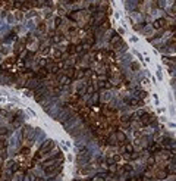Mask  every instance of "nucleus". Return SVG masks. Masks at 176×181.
Returning a JSON list of instances; mask_svg holds the SVG:
<instances>
[{
    "label": "nucleus",
    "mask_w": 176,
    "mask_h": 181,
    "mask_svg": "<svg viewBox=\"0 0 176 181\" xmlns=\"http://www.w3.org/2000/svg\"><path fill=\"white\" fill-rule=\"evenodd\" d=\"M166 25V19L164 18H158V19H156L154 22H153V27L156 28V30H158V28H163Z\"/></svg>",
    "instance_id": "f257e3e1"
},
{
    "label": "nucleus",
    "mask_w": 176,
    "mask_h": 181,
    "mask_svg": "<svg viewBox=\"0 0 176 181\" xmlns=\"http://www.w3.org/2000/svg\"><path fill=\"white\" fill-rule=\"evenodd\" d=\"M129 105H131V106H137V108H139V106L144 105V102H142L141 99H137V97H135V99H131V100H129Z\"/></svg>",
    "instance_id": "f03ea898"
},
{
    "label": "nucleus",
    "mask_w": 176,
    "mask_h": 181,
    "mask_svg": "<svg viewBox=\"0 0 176 181\" xmlns=\"http://www.w3.org/2000/svg\"><path fill=\"white\" fill-rule=\"evenodd\" d=\"M50 146H53V141H52V140H47V141H46V143H44V144H43V146L40 147V152H41V153L47 152V149L50 147Z\"/></svg>",
    "instance_id": "7ed1b4c3"
},
{
    "label": "nucleus",
    "mask_w": 176,
    "mask_h": 181,
    "mask_svg": "<svg viewBox=\"0 0 176 181\" xmlns=\"http://www.w3.org/2000/svg\"><path fill=\"white\" fill-rule=\"evenodd\" d=\"M110 43H112V44L119 46V44H120V36H117V34H113L112 38H110Z\"/></svg>",
    "instance_id": "20e7f679"
},
{
    "label": "nucleus",
    "mask_w": 176,
    "mask_h": 181,
    "mask_svg": "<svg viewBox=\"0 0 176 181\" xmlns=\"http://www.w3.org/2000/svg\"><path fill=\"white\" fill-rule=\"evenodd\" d=\"M141 122L144 124V125H148L150 122H151V116H150V115H147V114H144V115L141 116Z\"/></svg>",
    "instance_id": "39448f33"
},
{
    "label": "nucleus",
    "mask_w": 176,
    "mask_h": 181,
    "mask_svg": "<svg viewBox=\"0 0 176 181\" xmlns=\"http://www.w3.org/2000/svg\"><path fill=\"white\" fill-rule=\"evenodd\" d=\"M116 139L119 141H125V140H126V135H125L122 131H116Z\"/></svg>",
    "instance_id": "423d86ee"
},
{
    "label": "nucleus",
    "mask_w": 176,
    "mask_h": 181,
    "mask_svg": "<svg viewBox=\"0 0 176 181\" xmlns=\"http://www.w3.org/2000/svg\"><path fill=\"white\" fill-rule=\"evenodd\" d=\"M98 85H100L101 88H109V87H110V83L106 81V80H100V81H98Z\"/></svg>",
    "instance_id": "0eeeda50"
},
{
    "label": "nucleus",
    "mask_w": 176,
    "mask_h": 181,
    "mask_svg": "<svg viewBox=\"0 0 176 181\" xmlns=\"http://www.w3.org/2000/svg\"><path fill=\"white\" fill-rule=\"evenodd\" d=\"M75 72H76L75 68H69V69L66 71V77H68V78H72V77H75Z\"/></svg>",
    "instance_id": "6e6552de"
},
{
    "label": "nucleus",
    "mask_w": 176,
    "mask_h": 181,
    "mask_svg": "<svg viewBox=\"0 0 176 181\" xmlns=\"http://www.w3.org/2000/svg\"><path fill=\"white\" fill-rule=\"evenodd\" d=\"M47 74H48V71H47V69H43V68H41L40 72H38V77H41V78H46Z\"/></svg>",
    "instance_id": "1a4fd4ad"
},
{
    "label": "nucleus",
    "mask_w": 176,
    "mask_h": 181,
    "mask_svg": "<svg viewBox=\"0 0 176 181\" xmlns=\"http://www.w3.org/2000/svg\"><path fill=\"white\" fill-rule=\"evenodd\" d=\"M170 143H172V139H169V137H164L163 141H162V144H164V146H169Z\"/></svg>",
    "instance_id": "9d476101"
},
{
    "label": "nucleus",
    "mask_w": 176,
    "mask_h": 181,
    "mask_svg": "<svg viewBox=\"0 0 176 181\" xmlns=\"http://www.w3.org/2000/svg\"><path fill=\"white\" fill-rule=\"evenodd\" d=\"M157 149L160 150V146H157V144H153L151 147H150V152H151V153H154V152H157Z\"/></svg>",
    "instance_id": "9b49d317"
},
{
    "label": "nucleus",
    "mask_w": 176,
    "mask_h": 181,
    "mask_svg": "<svg viewBox=\"0 0 176 181\" xmlns=\"http://www.w3.org/2000/svg\"><path fill=\"white\" fill-rule=\"evenodd\" d=\"M53 53H54V59H62V52H59V50H54Z\"/></svg>",
    "instance_id": "f8f14e48"
},
{
    "label": "nucleus",
    "mask_w": 176,
    "mask_h": 181,
    "mask_svg": "<svg viewBox=\"0 0 176 181\" xmlns=\"http://www.w3.org/2000/svg\"><path fill=\"white\" fill-rule=\"evenodd\" d=\"M131 68H132V71H138V69H139V65H138L137 62H132V63H131Z\"/></svg>",
    "instance_id": "ddd939ff"
},
{
    "label": "nucleus",
    "mask_w": 176,
    "mask_h": 181,
    "mask_svg": "<svg viewBox=\"0 0 176 181\" xmlns=\"http://www.w3.org/2000/svg\"><path fill=\"white\" fill-rule=\"evenodd\" d=\"M125 149H126V152H128V153H132V152H133L132 144H126V147H125Z\"/></svg>",
    "instance_id": "4468645a"
},
{
    "label": "nucleus",
    "mask_w": 176,
    "mask_h": 181,
    "mask_svg": "<svg viewBox=\"0 0 176 181\" xmlns=\"http://www.w3.org/2000/svg\"><path fill=\"white\" fill-rule=\"evenodd\" d=\"M68 53H75V46H73V44H71V46L68 47Z\"/></svg>",
    "instance_id": "2eb2a0df"
},
{
    "label": "nucleus",
    "mask_w": 176,
    "mask_h": 181,
    "mask_svg": "<svg viewBox=\"0 0 176 181\" xmlns=\"http://www.w3.org/2000/svg\"><path fill=\"white\" fill-rule=\"evenodd\" d=\"M97 100H98V93H94L93 94V103H97Z\"/></svg>",
    "instance_id": "dca6fc26"
},
{
    "label": "nucleus",
    "mask_w": 176,
    "mask_h": 181,
    "mask_svg": "<svg viewBox=\"0 0 176 181\" xmlns=\"http://www.w3.org/2000/svg\"><path fill=\"white\" fill-rule=\"evenodd\" d=\"M60 24H62V19H60V18H56V19H54V25H56V27H59Z\"/></svg>",
    "instance_id": "f3484780"
},
{
    "label": "nucleus",
    "mask_w": 176,
    "mask_h": 181,
    "mask_svg": "<svg viewBox=\"0 0 176 181\" xmlns=\"http://www.w3.org/2000/svg\"><path fill=\"white\" fill-rule=\"evenodd\" d=\"M157 178H160V180H164V178H166V172H160V175H157Z\"/></svg>",
    "instance_id": "a211bd4d"
},
{
    "label": "nucleus",
    "mask_w": 176,
    "mask_h": 181,
    "mask_svg": "<svg viewBox=\"0 0 176 181\" xmlns=\"http://www.w3.org/2000/svg\"><path fill=\"white\" fill-rule=\"evenodd\" d=\"M87 90H88V93H94V87H93V85H88V87H87Z\"/></svg>",
    "instance_id": "6ab92c4d"
},
{
    "label": "nucleus",
    "mask_w": 176,
    "mask_h": 181,
    "mask_svg": "<svg viewBox=\"0 0 176 181\" xmlns=\"http://www.w3.org/2000/svg\"><path fill=\"white\" fill-rule=\"evenodd\" d=\"M139 91H141V90H139ZM138 94H139V97H141V99H144V97L147 96V93H145V91H141V93H138Z\"/></svg>",
    "instance_id": "aec40b11"
},
{
    "label": "nucleus",
    "mask_w": 176,
    "mask_h": 181,
    "mask_svg": "<svg viewBox=\"0 0 176 181\" xmlns=\"http://www.w3.org/2000/svg\"><path fill=\"white\" fill-rule=\"evenodd\" d=\"M103 27H104V28H107V27H109V21H107V19H104V22H103Z\"/></svg>",
    "instance_id": "412c9836"
},
{
    "label": "nucleus",
    "mask_w": 176,
    "mask_h": 181,
    "mask_svg": "<svg viewBox=\"0 0 176 181\" xmlns=\"http://www.w3.org/2000/svg\"><path fill=\"white\" fill-rule=\"evenodd\" d=\"M93 181H104V180H103V178H101V177H95V178H94V180H93Z\"/></svg>",
    "instance_id": "4be33fe9"
},
{
    "label": "nucleus",
    "mask_w": 176,
    "mask_h": 181,
    "mask_svg": "<svg viewBox=\"0 0 176 181\" xmlns=\"http://www.w3.org/2000/svg\"><path fill=\"white\" fill-rule=\"evenodd\" d=\"M110 171L114 172V171H116V165H110Z\"/></svg>",
    "instance_id": "5701e85b"
},
{
    "label": "nucleus",
    "mask_w": 176,
    "mask_h": 181,
    "mask_svg": "<svg viewBox=\"0 0 176 181\" xmlns=\"http://www.w3.org/2000/svg\"><path fill=\"white\" fill-rule=\"evenodd\" d=\"M12 171H13V172H15V171H18V165H16V163L12 166Z\"/></svg>",
    "instance_id": "b1692460"
},
{
    "label": "nucleus",
    "mask_w": 176,
    "mask_h": 181,
    "mask_svg": "<svg viewBox=\"0 0 176 181\" xmlns=\"http://www.w3.org/2000/svg\"><path fill=\"white\" fill-rule=\"evenodd\" d=\"M38 28H40V30H43V31H44V30H46V25H44V24H41V25H40V27H38Z\"/></svg>",
    "instance_id": "393cba45"
},
{
    "label": "nucleus",
    "mask_w": 176,
    "mask_h": 181,
    "mask_svg": "<svg viewBox=\"0 0 176 181\" xmlns=\"http://www.w3.org/2000/svg\"><path fill=\"white\" fill-rule=\"evenodd\" d=\"M91 12H95V5H91Z\"/></svg>",
    "instance_id": "a878e982"
},
{
    "label": "nucleus",
    "mask_w": 176,
    "mask_h": 181,
    "mask_svg": "<svg viewBox=\"0 0 176 181\" xmlns=\"http://www.w3.org/2000/svg\"><path fill=\"white\" fill-rule=\"evenodd\" d=\"M125 169H126V171H132V168H131L129 165H126V166H125Z\"/></svg>",
    "instance_id": "bb28decb"
},
{
    "label": "nucleus",
    "mask_w": 176,
    "mask_h": 181,
    "mask_svg": "<svg viewBox=\"0 0 176 181\" xmlns=\"http://www.w3.org/2000/svg\"><path fill=\"white\" fill-rule=\"evenodd\" d=\"M170 153H173V155H176V147H175V149H172V150H170Z\"/></svg>",
    "instance_id": "cd10ccee"
}]
</instances>
